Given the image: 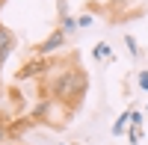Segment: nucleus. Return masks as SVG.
<instances>
[{"label":"nucleus","mask_w":148,"mask_h":145,"mask_svg":"<svg viewBox=\"0 0 148 145\" xmlns=\"http://www.w3.org/2000/svg\"><path fill=\"white\" fill-rule=\"evenodd\" d=\"M15 44H18V42H15V33L0 21V71H3V65L9 62V56L15 53Z\"/></svg>","instance_id":"obj_3"},{"label":"nucleus","mask_w":148,"mask_h":145,"mask_svg":"<svg viewBox=\"0 0 148 145\" xmlns=\"http://www.w3.org/2000/svg\"><path fill=\"white\" fill-rule=\"evenodd\" d=\"M42 71H53V62H47V56L30 59L27 65L18 71V80H30V77H42Z\"/></svg>","instance_id":"obj_4"},{"label":"nucleus","mask_w":148,"mask_h":145,"mask_svg":"<svg viewBox=\"0 0 148 145\" xmlns=\"http://www.w3.org/2000/svg\"><path fill=\"white\" fill-rule=\"evenodd\" d=\"M3 139H6V127L0 124V142H3Z\"/></svg>","instance_id":"obj_13"},{"label":"nucleus","mask_w":148,"mask_h":145,"mask_svg":"<svg viewBox=\"0 0 148 145\" xmlns=\"http://www.w3.org/2000/svg\"><path fill=\"white\" fill-rule=\"evenodd\" d=\"M92 56H95V59H113V51H110L107 42H98L95 51H92Z\"/></svg>","instance_id":"obj_7"},{"label":"nucleus","mask_w":148,"mask_h":145,"mask_svg":"<svg viewBox=\"0 0 148 145\" xmlns=\"http://www.w3.org/2000/svg\"><path fill=\"white\" fill-rule=\"evenodd\" d=\"M92 21H95L92 15H80L77 18V27H92Z\"/></svg>","instance_id":"obj_12"},{"label":"nucleus","mask_w":148,"mask_h":145,"mask_svg":"<svg viewBox=\"0 0 148 145\" xmlns=\"http://www.w3.org/2000/svg\"><path fill=\"white\" fill-rule=\"evenodd\" d=\"M125 44H127L130 56H139V44H136V39H133V36H125Z\"/></svg>","instance_id":"obj_8"},{"label":"nucleus","mask_w":148,"mask_h":145,"mask_svg":"<svg viewBox=\"0 0 148 145\" xmlns=\"http://www.w3.org/2000/svg\"><path fill=\"white\" fill-rule=\"evenodd\" d=\"M145 110H148V104H145Z\"/></svg>","instance_id":"obj_14"},{"label":"nucleus","mask_w":148,"mask_h":145,"mask_svg":"<svg viewBox=\"0 0 148 145\" xmlns=\"http://www.w3.org/2000/svg\"><path fill=\"white\" fill-rule=\"evenodd\" d=\"M127 124H130V113H121V116L116 118V124H113V136H121Z\"/></svg>","instance_id":"obj_6"},{"label":"nucleus","mask_w":148,"mask_h":145,"mask_svg":"<svg viewBox=\"0 0 148 145\" xmlns=\"http://www.w3.org/2000/svg\"><path fill=\"white\" fill-rule=\"evenodd\" d=\"M130 124H133V127L142 124V113H139V110H130Z\"/></svg>","instance_id":"obj_11"},{"label":"nucleus","mask_w":148,"mask_h":145,"mask_svg":"<svg viewBox=\"0 0 148 145\" xmlns=\"http://www.w3.org/2000/svg\"><path fill=\"white\" fill-rule=\"evenodd\" d=\"M86 71L77 68V65H65L62 71H53V77H51V95L47 98L56 101V104H68L71 110L83 101V95H86Z\"/></svg>","instance_id":"obj_1"},{"label":"nucleus","mask_w":148,"mask_h":145,"mask_svg":"<svg viewBox=\"0 0 148 145\" xmlns=\"http://www.w3.org/2000/svg\"><path fill=\"white\" fill-rule=\"evenodd\" d=\"M139 139H142V130H139V127H133V124H130V133H127V142H130V145H136Z\"/></svg>","instance_id":"obj_9"},{"label":"nucleus","mask_w":148,"mask_h":145,"mask_svg":"<svg viewBox=\"0 0 148 145\" xmlns=\"http://www.w3.org/2000/svg\"><path fill=\"white\" fill-rule=\"evenodd\" d=\"M0 145H6V142H0Z\"/></svg>","instance_id":"obj_15"},{"label":"nucleus","mask_w":148,"mask_h":145,"mask_svg":"<svg viewBox=\"0 0 148 145\" xmlns=\"http://www.w3.org/2000/svg\"><path fill=\"white\" fill-rule=\"evenodd\" d=\"M59 30H62L65 36H71L74 30H77V18H74V15H62V18H59Z\"/></svg>","instance_id":"obj_5"},{"label":"nucleus","mask_w":148,"mask_h":145,"mask_svg":"<svg viewBox=\"0 0 148 145\" xmlns=\"http://www.w3.org/2000/svg\"><path fill=\"white\" fill-rule=\"evenodd\" d=\"M136 83H139V89H142V92H148V71H139Z\"/></svg>","instance_id":"obj_10"},{"label":"nucleus","mask_w":148,"mask_h":145,"mask_svg":"<svg viewBox=\"0 0 148 145\" xmlns=\"http://www.w3.org/2000/svg\"><path fill=\"white\" fill-rule=\"evenodd\" d=\"M65 39H68V36H65L62 30L56 27V30H53L51 36H47L45 42H39V44H36V56H51V53H56L59 47L65 44Z\"/></svg>","instance_id":"obj_2"}]
</instances>
